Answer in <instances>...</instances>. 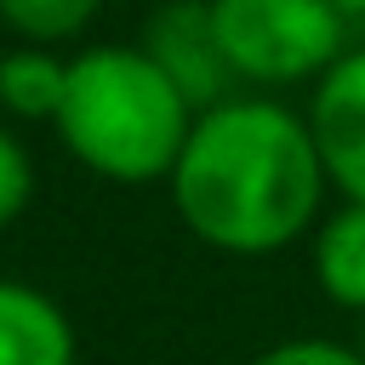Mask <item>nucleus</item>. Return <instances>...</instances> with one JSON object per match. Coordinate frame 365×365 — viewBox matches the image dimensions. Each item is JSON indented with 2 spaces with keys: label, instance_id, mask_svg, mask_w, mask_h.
Wrapping results in <instances>:
<instances>
[{
  "label": "nucleus",
  "instance_id": "1",
  "mask_svg": "<svg viewBox=\"0 0 365 365\" xmlns=\"http://www.w3.org/2000/svg\"><path fill=\"white\" fill-rule=\"evenodd\" d=\"M165 188L200 245L222 257H274L319 222L331 182L308 114L262 91H234L194 120Z\"/></svg>",
  "mask_w": 365,
  "mask_h": 365
},
{
  "label": "nucleus",
  "instance_id": "2",
  "mask_svg": "<svg viewBox=\"0 0 365 365\" xmlns=\"http://www.w3.org/2000/svg\"><path fill=\"white\" fill-rule=\"evenodd\" d=\"M200 108L143 46H86L68 57L63 108L51 120L57 143L103 182L143 188L165 182Z\"/></svg>",
  "mask_w": 365,
  "mask_h": 365
},
{
  "label": "nucleus",
  "instance_id": "3",
  "mask_svg": "<svg viewBox=\"0 0 365 365\" xmlns=\"http://www.w3.org/2000/svg\"><path fill=\"white\" fill-rule=\"evenodd\" d=\"M211 29L234 86L262 97L319 86L348 51V11L336 0H211Z\"/></svg>",
  "mask_w": 365,
  "mask_h": 365
},
{
  "label": "nucleus",
  "instance_id": "4",
  "mask_svg": "<svg viewBox=\"0 0 365 365\" xmlns=\"http://www.w3.org/2000/svg\"><path fill=\"white\" fill-rule=\"evenodd\" d=\"M308 131L325 165V182L365 205V46H348L319 86H308Z\"/></svg>",
  "mask_w": 365,
  "mask_h": 365
},
{
  "label": "nucleus",
  "instance_id": "5",
  "mask_svg": "<svg viewBox=\"0 0 365 365\" xmlns=\"http://www.w3.org/2000/svg\"><path fill=\"white\" fill-rule=\"evenodd\" d=\"M137 46L177 80V91L200 114L234 97V74H228V57H222L217 29H211V0H165V6H154Z\"/></svg>",
  "mask_w": 365,
  "mask_h": 365
},
{
  "label": "nucleus",
  "instance_id": "6",
  "mask_svg": "<svg viewBox=\"0 0 365 365\" xmlns=\"http://www.w3.org/2000/svg\"><path fill=\"white\" fill-rule=\"evenodd\" d=\"M80 336L68 308L29 285V279H0V365H74Z\"/></svg>",
  "mask_w": 365,
  "mask_h": 365
},
{
  "label": "nucleus",
  "instance_id": "7",
  "mask_svg": "<svg viewBox=\"0 0 365 365\" xmlns=\"http://www.w3.org/2000/svg\"><path fill=\"white\" fill-rule=\"evenodd\" d=\"M314 285L331 308L365 319V205L342 200L314 222Z\"/></svg>",
  "mask_w": 365,
  "mask_h": 365
},
{
  "label": "nucleus",
  "instance_id": "8",
  "mask_svg": "<svg viewBox=\"0 0 365 365\" xmlns=\"http://www.w3.org/2000/svg\"><path fill=\"white\" fill-rule=\"evenodd\" d=\"M68 57L57 46H11L0 51V114L17 125H51L63 108Z\"/></svg>",
  "mask_w": 365,
  "mask_h": 365
},
{
  "label": "nucleus",
  "instance_id": "9",
  "mask_svg": "<svg viewBox=\"0 0 365 365\" xmlns=\"http://www.w3.org/2000/svg\"><path fill=\"white\" fill-rule=\"evenodd\" d=\"M103 0H0V29L17 46H68L97 23Z\"/></svg>",
  "mask_w": 365,
  "mask_h": 365
},
{
  "label": "nucleus",
  "instance_id": "10",
  "mask_svg": "<svg viewBox=\"0 0 365 365\" xmlns=\"http://www.w3.org/2000/svg\"><path fill=\"white\" fill-rule=\"evenodd\" d=\"M29 200H34V154L11 125H0V228H11L29 211Z\"/></svg>",
  "mask_w": 365,
  "mask_h": 365
},
{
  "label": "nucleus",
  "instance_id": "11",
  "mask_svg": "<svg viewBox=\"0 0 365 365\" xmlns=\"http://www.w3.org/2000/svg\"><path fill=\"white\" fill-rule=\"evenodd\" d=\"M251 365H365L359 348H342L331 336H285L274 348H262Z\"/></svg>",
  "mask_w": 365,
  "mask_h": 365
},
{
  "label": "nucleus",
  "instance_id": "12",
  "mask_svg": "<svg viewBox=\"0 0 365 365\" xmlns=\"http://www.w3.org/2000/svg\"><path fill=\"white\" fill-rule=\"evenodd\" d=\"M336 6H342L348 17H365V0H336Z\"/></svg>",
  "mask_w": 365,
  "mask_h": 365
},
{
  "label": "nucleus",
  "instance_id": "13",
  "mask_svg": "<svg viewBox=\"0 0 365 365\" xmlns=\"http://www.w3.org/2000/svg\"><path fill=\"white\" fill-rule=\"evenodd\" d=\"M354 348H359V359H365V319H359V342H354Z\"/></svg>",
  "mask_w": 365,
  "mask_h": 365
}]
</instances>
